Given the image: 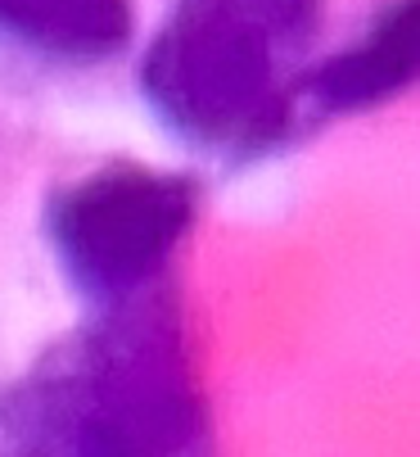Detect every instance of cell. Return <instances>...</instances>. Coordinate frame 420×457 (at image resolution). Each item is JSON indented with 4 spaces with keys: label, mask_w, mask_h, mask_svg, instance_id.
<instances>
[{
    "label": "cell",
    "mask_w": 420,
    "mask_h": 457,
    "mask_svg": "<svg viewBox=\"0 0 420 457\" xmlns=\"http://www.w3.org/2000/svg\"><path fill=\"white\" fill-rule=\"evenodd\" d=\"M317 0H177L150 54L154 100L199 137H271L299 104Z\"/></svg>",
    "instance_id": "6da1fadb"
},
{
    "label": "cell",
    "mask_w": 420,
    "mask_h": 457,
    "mask_svg": "<svg viewBox=\"0 0 420 457\" xmlns=\"http://www.w3.org/2000/svg\"><path fill=\"white\" fill-rule=\"evenodd\" d=\"M407 73H411V0H398L353 50L330 59L325 69H317L299 87V100L321 109H353L402 87Z\"/></svg>",
    "instance_id": "7a4b0ae2"
},
{
    "label": "cell",
    "mask_w": 420,
    "mask_h": 457,
    "mask_svg": "<svg viewBox=\"0 0 420 457\" xmlns=\"http://www.w3.org/2000/svg\"><path fill=\"white\" fill-rule=\"evenodd\" d=\"M0 37L41 54L95 59L127 37V0H0Z\"/></svg>",
    "instance_id": "3957f363"
}]
</instances>
